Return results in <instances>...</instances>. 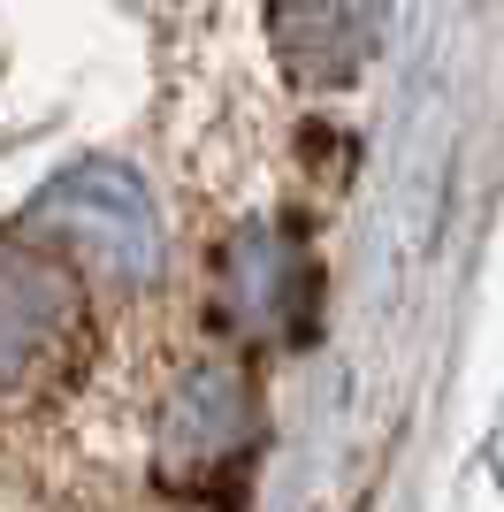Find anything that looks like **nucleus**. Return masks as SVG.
<instances>
[{
	"instance_id": "nucleus-1",
	"label": "nucleus",
	"mask_w": 504,
	"mask_h": 512,
	"mask_svg": "<svg viewBox=\"0 0 504 512\" xmlns=\"http://www.w3.org/2000/svg\"><path fill=\"white\" fill-rule=\"evenodd\" d=\"M31 222L77 260L84 276L115 283V291H138V283L161 276V222H153V199L130 169L92 161V169L54 176L39 192V207H31Z\"/></svg>"
},
{
	"instance_id": "nucleus-2",
	"label": "nucleus",
	"mask_w": 504,
	"mask_h": 512,
	"mask_svg": "<svg viewBox=\"0 0 504 512\" xmlns=\"http://www.w3.org/2000/svg\"><path fill=\"white\" fill-rule=\"evenodd\" d=\"M252 444V390L237 367H191L184 390L161 413V474L168 482H214Z\"/></svg>"
},
{
	"instance_id": "nucleus-3",
	"label": "nucleus",
	"mask_w": 504,
	"mask_h": 512,
	"mask_svg": "<svg viewBox=\"0 0 504 512\" xmlns=\"http://www.w3.org/2000/svg\"><path fill=\"white\" fill-rule=\"evenodd\" d=\"M77 329V291L54 260L0 245V383L31 375L39 360L62 352V337Z\"/></svg>"
},
{
	"instance_id": "nucleus-4",
	"label": "nucleus",
	"mask_w": 504,
	"mask_h": 512,
	"mask_svg": "<svg viewBox=\"0 0 504 512\" xmlns=\"http://www.w3.org/2000/svg\"><path fill=\"white\" fill-rule=\"evenodd\" d=\"M306 253H298L291 230H245L230 237V253H222V306H230L237 329L252 337H291L298 314H306Z\"/></svg>"
},
{
	"instance_id": "nucleus-5",
	"label": "nucleus",
	"mask_w": 504,
	"mask_h": 512,
	"mask_svg": "<svg viewBox=\"0 0 504 512\" xmlns=\"http://www.w3.org/2000/svg\"><path fill=\"white\" fill-rule=\"evenodd\" d=\"M382 39V0H275V46L306 85H344Z\"/></svg>"
}]
</instances>
